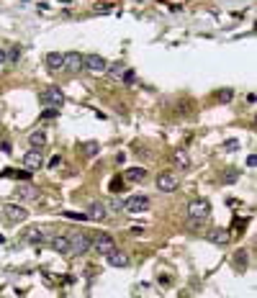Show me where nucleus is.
I'll return each mask as SVG.
<instances>
[{"label": "nucleus", "instance_id": "27", "mask_svg": "<svg viewBox=\"0 0 257 298\" xmlns=\"http://www.w3.org/2000/svg\"><path fill=\"white\" fill-rule=\"evenodd\" d=\"M64 216H67V219H77V221H85V219H90L88 213H72V211H67Z\"/></svg>", "mask_w": 257, "mask_h": 298}, {"label": "nucleus", "instance_id": "29", "mask_svg": "<svg viewBox=\"0 0 257 298\" xmlns=\"http://www.w3.org/2000/svg\"><path fill=\"white\" fill-rule=\"evenodd\" d=\"M59 165H62V157H59V155H54V157L49 159V167H52V170H57Z\"/></svg>", "mask_w": 257, "mask_h": 298}, {"label": "nucleus", "instance_id": "2", "mask_svg": "<svg viewBox=\"0 0 257 298\" xmlns=\"http://www.w3.org/2000/svg\"><path fill=\"white\" fill-rule=\"evenodd\" d=\"M208 213H211V203L206 201V198H198V201H190V203H188V216H190V221H203Z\"/></svg>", "mask_w": 257, "mask_h": 298}, {"label": "nucleus", "instance_id": "24", "mask_svg": "<svg viewBox=\"0 0 257 298\" xmlns=\"http://www.w3.org/2000/svg\"><path fill=\"white\" fill-rule=\"evenodd\" d=\"M234 263H237V270H244V265H247V255H244V252H237Z\"/></svg>", "mask_w": 257, "mask_h": 298}, {"label": "nucleus", "instance_id": "21", "mask_svg": "<svg viewBox=\"0 0 257 298\" xmlns=\"http://www.w3.org/2000/svg\"><path fill=\"white\" fill-rule=\"evenodd\" d=\"M237 177H239V173H237V170H226V173L221 175V183H224V185H232V183H237Z\"/></svg>", "mask_w": 257, "mask_h": 298}, {"label": "nucleus", "instance_id": "19", "mask_svg": "<svg viewBox=\"0 0 257 298\" xmlns=\"http://www.w3.org/2000/svg\"><path fill=\"white\" fill-rule=\"evenodd\" d=\"M144 175H147L144 167H131V170H126L124 180H128V183H139V180H144Z\"/></svg>", "mask_w": 257, "mask_h": 298}, {"label": "nucleus", "instance_id": "5", "mask_svg": "<svg viewBox=\"0 0 257 298\" xmlns=\"http://www.w3.org/2000/svg\"><path fill=\"white\" fill-rule=\"evenodd\" d=\"M116 247V242H113V237H108V234H103V231H100V234H95V237H93V245H90V249H95L98 252V255H108V252H111Z\"/></svg>", "mask_w": 257, "mask_h": 298}, {"label": "nucleus", "instance_id": "22", "mask_svg": "<svg viewBox=\"0 0 257 298\" xmlns=\"http://www.w3.org/2000/svg\"><path fill=\"white\" fill-rule=\"evenodd\" d=\"M124 188H126V185H124V177L116 175V177L111 180V193H124Z\"/></svg>", "mask_w": 257, "mask_h": 298}, {"label": "nucleus", "instance_id": "12", "mask_svg": "<svg viewBox=\"0 0 257 298\" xmlns=\"http://www.w3.org/2000/svg\"><path fill=\"white\" fill-rule=\"evenodd\" d=\"M47 70H49V72H59V70H64V54H59V52H49V54H47Z\"/></svg>", "mask_w": 257, "mask_h": 298}, {"label": "nucleus", "instance_id": "11", "mask_svg": "<svg viewBox=\"0 0 257 298\" xmlns=\"http://www.w3.org/2000/svg\"><path fill=\"white\" fill-rule=\"evenodd\" d=\"M147 206H149V198H147V195H131V198L124 203V209H128V211L136 213V211H144Z\"/></svg>", "mask_w": 257, "mask_h": 298}, {"label": "nucleus", "instance_id": "1", "mask_svg": "<svg viewBox=\"0 0 257 298\" xmlns=\"http://www.w3.org/2000/svg\"><path fill=\"white\" fill-rule=\"evenodd\" d=\"M67 239H70V252L72 255H85V252L90 249V245H93V237H88L85 231H72Z\"/></svg>", "mask_w": 257, "mask_h": 298}, {"label": "nucleus", "instance_id": "9", "mask_svg": "<svg viewBox=\"0 0 257 298\" xmlns=\"http://www.w3.org/2000/svg\"><path fill=\"white\" fill-rule=\"evenodd\" d=\"M64 70H70V72H82L85 70V65H82V54H77V52L64 54Z\"/></svg>", "mask_w": 257, "mask_h": 298}, {"label": "nucleus", "instance_id": "13", "mask_svg": "<svg viewBox=\"0 0 257 298\" xmlns=\"http://www.w3.org/2000/svg\"><path fill=\"white\" fill-rule=\"evenodd\" d=\"M49 247L54 252H59V255H67V252H70V239L67 237H52L49 239Z\"/></svg>", "mask_w": 257, "mask_h": 298}, {"label": "nucleus", "instance_id": "34", "mask_svg": "<svg viewBox=\"0 0 257 298\" xmlns=\"http://www.w3.org/2000/svg\"><path fill=\"white\" fill-rule=\"evenodd\" d=\"M5 62H8V52L0 49V65H5Z\"/></svg>", "mask_w": 257, "mask_h": 298}, {"label": "nucleus", "instance_id": "28", "mask_svg": "<svg viewBox=\"0 0 257 298\" xmlns=\"http://www.w3.org/2000/svg\"><path fill=\"white\" fill-rule=\"evenodd\" d=\"M57 113H59L57 108H49V111H44V113H41V119H57Z\"/></svg>", "mask_w": 257, "mask_h": 298}, {"label": "nucleus", "instance_id": "18", "mask_svg": "<svg viewBox=\"0 0 257 298\" xmlns=\"http://www.w3.org/2000/svg\"><path fill=\"white\" fill-rule=\"evenodd\" d=\"M29 144H31V149H44V147H47V134H44V131H34L31 134V139H29Z\"/></svg>", "mask_w": 257, "mask_h": 298}, {"label": "nucleus", "instance_id": "23", "mask_svg": "<svg viewBox=\"0 0 257 298\" xmlns=\"http://www.w3.org/2000/svg\"><path fill=\"white\" fill-rule=\"evenodd\" d=\"M216 98H219V103H232L234 93H232L229 88H224V90H219V93H216Z\"/></svg>", "mask_w": 257, "mask_h": 298}, {"label": "nucleus", "instance_id": "30", "mask_svg": "<svg viewBox=\"0 0 257 298\" xmlns=\"http://www.w3.org/2000/svg\"><path fill=\"white\" fill-rule=\"evenodd\" d=\"M18 57H21V52H18V49H11V52H8V59H18Z\"/></svg>", "mask_w": 257, "mask_h": 298}, {"label": "nucleus", "instance_id": "16", "mask_svg": "<svg viewBox=\"0 0 257 298\" xmlns=\"http://www.w3.org/2000/svg\"><path fill=\"white\" fill-rule=\"evenodd\" d=\"M36 185H31V183H23V185H18L16 188V195L18 198H23V201H29V198H36Z\"/></svg>", "mask_w": 257, "mask_h": 298}, {"label": "nucleus", "instance_id": "17", "mask_svg": "<svg viewBox=\"0 0 257 298\" xmlns=\"http://www.w3.org/2000/svg\"><path fill=\"white\" fill-rule=\"evenodd\" d=\"M206 237H208V242H214V245H226V242H229V231H224V229H211Z\"/></svg>", "mask_w": 257, "mask_h": 298}, {"label": "nucleus", "instance_id": "33", "mask_svg": "<svg viewBox=\"0 0 257 298\" xmlns=\"http://www.w3.org/2000/svg\"><path fill=\"white\" fill-rule=\"evenodd\" d=\"M124 80H126V83H131V80H134V72L126 70V72H124Z\"/></svg>", "mask_w": 257, "mask_h": 298}, {"label": "nucleus", "instance_id": "15", "mask_svg": "<svg viewBox=\"0 0 257 298\" xmlns=\"http://www.w3.org/2000/svg\"><path fill=\"white\" fill-rule=\"evenodd\" d=\"M88 216H90V219H98V221H103L106 216H108V209H106V203H100V201L90 203V211H88Z\"/></svg>", "mask_w": 257, "mask_h": 298}, {"label": "nucleus", "instance_id": "35", "mask_svg": "<svg viewBox=\"0 0 257 298\" xmlns=\"http://www.w3.org/2000/svg\"><path fill=\"white\" fill-rule=\"evenodd\" d=\"M226 149H229V152H234V149H237V141H234V139H229V141H226Z\"/></svg>", "mask_w": 257, "mask_h": 298}, {"label": "nucleus", "instance_id": "32", "mask_svg": "<svg viewBox=\"0 0 257 298\" xmlns=\"http://www.w3.org/2000/svg\"><path fill=\"white\" fill-rule=\"evenodd\" d=\"M247 167H257V157H255V155L247 157Z\"/></svg>", "mask_w": 257, "mask_h": 298}, {"label": "nucleus", "instance_id": "31", "mask_svg": "<svg viewBox=\"0 0 257 298\" xmlns=\"http://www.w3.org/2000/svg\"><path fill=\"white\" fill-rule=\"evenodd\" d=\"M111 209H113V211H124V201H113Z\"/></svg>", "mask_w": 257, "mask_h": 298}, {"label": "nucleus", "instance_id": "14", "mask_svg": "<svg viewBox=\"0 0 257 298\" xmlns=\"http://www.w3.org/2000/svg\"><path fill=\"white\" fill-rule=\"evenodd\" d=\"M172 165H178L180 170H188V167H190L188 152H185V149H175V152H172Z\"/></svg>", "mask_w": 257, "mask_h": 298}, {"label": "nucleus", "instance_id": "4", "mask_svg": "<svg viewBox=\"0 0 257 298\" xmlns=\"http://www.w3.org/2000/svg\"><path fill=\"white\" fill-rule=\"evenodd\" d=\"M82 65H85V70L90 75H103L108 70V62L100 57V54H85V57H82Z\"/></svg>", "mask_w": 257, "mask_h": 298}, {"label": "nucleus", "instance_id": "7", "mask_svg": "<svg viewBox=\"0 0 257 298\" xmlns=\"http://www.w3.org/2000/svg\"><path fill=\"white\" fill-rule=\"evenodd\" d=\"M3 213L11 224H21V221L29 219V211L21 209V206H3Z\"/></svg>", "mask_w": 257, "mask_h": 298}, {"label": "nucleus", "instance_id": "20", "mask_svg": "<svg viewBox=\"0 0 257 298\" xmlns=\"http://www.w3.org/2000/svg\"><path fill=\"white\" fill-rule=\"evenodd\" d=\"M26 239H29L31 245H41V242H44V234H41V229H31L29 234H26Z\"/></svg>", "mask_w": 257, "mask_h": 298}, {"label": "nucleus", "instance_id": "25", "mask_svg": "<svg viewBox=\"0 0 257 298\" xmlns=\"http://www.w3.org/2000/svg\"><path fill=\"white\" fill-rule=\"evenodd\" d=\"M98 149H100V147H98L95 141H88V144H85V155H88V157H93V155H95Z\"/></svg>", "mask_w": 257, "mask_h": 298}, {"label": "nucleus", "instance_id": "10", "mask_svg": "<svg viewBox=\"0 0 257 298\" xmlns=\"http://www.w3.org/2000/svg\"><path fill=\"white\" fill-rule=\"evenodd\" d=\"M23 165L26 170H39L44 165V159H41V152L39 149H31V152H26L23 155Z\"/></svg>", "mask_w": 257, "mask_h": 298}, {"label": "nucleus", "instance_id": "6", "mask_svg": "<svg viewBox=\"0 0 257 298\" xmlns=\"http://www.w3.org/2000/svg\"><path fill=\"white\" fill-rule=\"evenodd\" d=\"M178 185L180 183H178V177L172 175V173H160L157 175V188H160L162 193H175Z\"/></svg>", "mask_w": 257, "mask_h": 298}, {"label": "nucleus", "instance_id": "3", "mask_svg": "<svg viewBox=\"0 0 257 298\" xmlns=\"http://www.w3.org/2000/svg\"><path fill=\"white\" fill-rule=\"evenodd\" d=\"M39 101L44 103V105H52V108H59L62 103H64V93L57 88V85H49L47 90H41L39 93Z\"/></svg>", "mask_w": 257, "mask_h": 298}, {"label": "nucleus", "instance_id": "26", "mask_svg": "<svg viewBox=\"0 0 257 298\" xmlns=\"http://www.w3.org/2000/svg\"><path fill=\"white\" fill-rule=\"evenodd\" d=\"M108 70H111V75H121V72H124V65H121V62H116V65H108ZM106 70V72H108Z\"/></svg>", "mask_w": 257, "mask_h": 298}, {"label": "nucleus", "instance_id": "8", "mask_svg": "<svg viewBox=\"0 0 257 298\" xmlns=\"http://www.w3.org/2000/svg\"><path fill=\"white\" fill-rule=\"evenodd\" d=\"M106 260H108V265H111V267H118V270L128 267V255H126V252H121V249H116V247L106 255Z\"/></svg>", "mask_w": 257, "mask_h": 298}]
</instances>
